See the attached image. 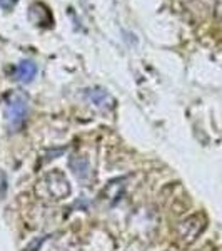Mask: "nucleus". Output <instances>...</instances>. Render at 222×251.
<instances>
[{"label": "nucleus", "mask_w": 222, "mask_h": 251, "mask_svg": "<svg viewBox=\"0 0 222 251\" xmlns=\"http://www.w3.org/2000/svg\"><path fill=\"white\" fill-rule=\"evenodd\" d=\"M27 97L20 92H12L5 100V123L10 132H17L25 123L27 117Z\"/></svg>", "instance_id": "f257e3e1"}, {"label": "nucleus", "mask_w": 222, "mask_h": 251, "mask_svg": "<svg viewBox=\"0 0 222 251\" xmlns=\"http://www.w3.org/2000/svg\"><path fill=\"white\" fill-rule=\"evenodd\" d=\"M204 228H205V221L202 220V216L200 214H194V216L187 218V220L179 225V236L184 241L191 243L202 233Z\"/></svg>", "instance_id": "f03ea898"}, {"label": "nucleus", "mask_w": 222, "mask_h": 251, "mask_svg": "<svg viewBox=\"0 0 222 251\" xmlns=\"http://www.w3.org/2000/svg\"><path fill=\"white\" fill-rule=\"evenodd\" d=\"M29 19L32 24L40 25V27H48L54 24L50 10H48L45 5H42V3H32L29 9Z\"/></svg>", "instance_id": "7ed1b4c3"}, {"label": "nucleus", "mask_w": 222, "mask_h": 251, "mask_svg": "<svg viewBox=\"0 0 222 251\" xmlns=\"http://www.w3.org/2000/svg\"><path fill=\"white\" fill-rule=\"evenodd\" d=\"M86 96H87V99L99 109H111L112 106H114V99L111 97V94L100 87L87 89Z\"/></svg>", "instance_id": "20e7f679"}, {"label": "nucleus", "mask_w": 222, "mask_h": 251, "mask_svg": "<svg viewBox=\"0 0 222 251\" xmlns=\"http://www.w3.org/2000/svg\"><path fill=\"white\" fill-rule=\"evenodd\" d=\"M35 74H37V66H35L32 60H22L17 67H15V80L22 84H29L34 80Z\"/></svg>", "instance_id": "39448f33"}, {"label": "nucleus", "mask_w": 222, "mask_h": 251, "mask_svg": "<svg viewBox=\"0 0 222 251\" xmlns=\"http://www.w3.org/2000/svg\"><path fill=\"white\" fill-rule=\"evenodd\" d=\"M70 168L72 171L75 173V176L79 177V179H87L89 174H90V166H89V161L86 157L82 156H72L70 157Z\"/></svg>", "instance_id": "423d86ee"}, {"label": "nucleus", "mask_w": 222, "mask_h": 251, "mask_svg": "<svg viewBox=\"0 0 222 251\" xmlns=\"http://www.w3.org/2000/svg\"><path fill=\"white\" fill-rule=\"evenodd\" d=\"M17 2L19 0H0V9L5 10V12H10L15 5H17Z\"/></svg>", "instance_id": "0eeeda50"}, {"label": "nucleus", "mask_w": 222, "mask_h": 251, "mask_svg": "<svg viewBox=\"0 0 222 251\" xmlns=\"http://www.w3.org/2000/svg\"><path fill=\"white\" fill-rule=\"evenodd\" d=\"M216 17L222 20V0H217L216 3Z\"/></svg>", "instance_id": "6e6552de"}, {"label": "nucleus", "mask_w": 222, "mask_h": 251, "mask_svg": "<svg viewBox=\"0 0 222 251\" xmlns=\"http://www.w3.org/2000/svg\"><path fill=\"white\" fill-rule=\"evenodd\" d=\"M0 177H2V181H0V186H2V196L5 194V186H7V181H5V176H3V173L0 171Z\"/></svg>", "instance_id": "1a4fd4ad"}]
</instances>
